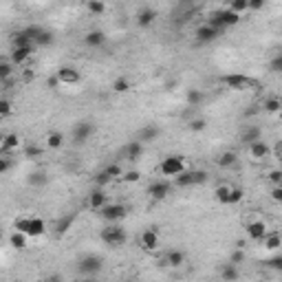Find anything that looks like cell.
I'll return each mask as SVG.
<instances>
[{
    "label": "cell",
    "mask_w": 282,
    "mask_h": 282,
    "mask_svg": "<svg viewBox=\"0 0 282 282\" xmlns=\"http://www.w3.org/2000/svg\"><path fill=\"white\" fill-rule=\"evenodd\" d=\"M236 161H238V157H236V152H231V150H227V152H223V154H220V157H218V165H220V168H231V165H234Z\"/></svg>",
    "instance_id": "36"
},
{
    "label": "cell",
    "mask_w": 282,
    "mask_h": 282,
    "mask_svg": "<svg viewBox=\"0 0 282 282\" xmlns=\"http://www.w3.org/2000/svg\"><path fill=\"white\" fill-rule=\"evenodd\" d=\"M220 82H223L227 88H231V91H251V88L260 86V82L258 80H253V77H249V75H242V73L223 75L220 77Z\"/></svg>",
    "instance_id": "3"
},
{
    "label": "cell",
    "mask_w": 282,
    "mask_h": 282,
    "mask_svg": "<svg viewBox=\"0 0 282 282\" xmlns=\"http://www.w3.org/2000/svg\"><path fill=\"white\" fill-rule=\"evenodd\" d=\"M27 238L29 236L27 234H22V231H18V229H14V234L9 236V242H11V247H16V249H27Z\"/></svg>",
    "instance_id": "32"
},
{
    "label": "cell",
    "mask_w": 282,
    "mask_h": 282,
    "mask_svg": "<svg viewBox=\"0 0 282 282\" xmlns=\"http://www.w3.org/2000/svg\"><path fill=\"white\" fill-rule=\"evenodd\" d=\"M141 154H143V143L139 139L126 143V148H124V159L126 161H139Z\"/></svg>",
    "instance_id": "20"
},
{
    "label": "cell",
    "mask_w": 282,
    "mask_h": 282,
    "mask_svg": "<svg viewBox=\"0 0 282 282\" xmlns=\"http://www.w3.org/2000/svg\"><path fill=\"white\" fill-rule=\"evenodd\" d=\"M187 128H190L192 132H201V130H205V128H207V121L203 119V117H194V119H190Z\"/></svg>",
    "instance_id": "42"
},
{
    "label": "cell",
    "mask_w": 282,
    "mask_h": 282,
    "mask_svg": "<svg viewBox=\"0 0 282 282\" xmlns=\"http://www.w3.org/2000/svg\"><path fill=\"white\" fill-rule=\"evenodd\" d=\"M104 172H106L110 179H121V176H124V170H121V165L119 163H110V165H106V168H104Z\"/></svg>",
    "instance_id": "41"
},
{
    "label": "cell",
    "mask_w": 282,
    "mask_h": 282,
    "mask_svg": "<svg viewBox=\"0 0 282 282\" xmlns=\"http://www.w3.org/2000/svg\"><path fill=\"white\" fill-rule=\"evenodd\" d=\"M55 77H58V82L64 86H75V84H80V80H82L80 71H77L75 66H60Z\"/></svg>",
    "instance_id": "13"
},
{
    "label": "cell",
    "mask_w": 282,
    "mask_h": 282,
    "mask_svg": "<svg viewBox=\"0 0 282 282\" xmlns=\"http://www.w3.org/2000/svg\"><path fill=\"white\" fill-rule=\"evenodd\" d=\"M278 150H280V154H282V141L278 143Z\"/></svg>",
    "instance_id": "55"
},
{
    "label": "cell",
    "mask_w": 282,
    "mask_h": 282,
    "mask_svg": "<svg viewBox=\"0 0 282 282\" xmlns=\"http://www.w3.org/2000/svg\"><path fill=\"white\" fill-rule=\"evenodd\" d=\"M139 245H141V249H143V251H157V249H159V245H161L159 231L154 229V227L143 229V231H141V236H139Z\"/></svg>",
    "instance_id": "11"
},
{
    "label": "cell",
    "mask_w": 282,
    "mask_h": 282,
    "mask_svg": "<svg viewBox=\"0 0 282 282\" xmlns=\"http://www.w3.org/2000/svg\"><path fill=\"white\" fill-rule=\"evenodd\" d=\"M14 229L31 236V238H38V236H42L47 231V223L38 216H20L14 220Z\"/></svg>",
    "instance_id": "1"
},
{
    "label": "cell",
    "mask_w": 282,
    "mask_h": 282,
    "mask_svg": "<svg viewBox=\"0 0 282 282\" xmlns=\"http://www.w3.org/2000/svg\"><path fill=\"white\" fill-rule=\"evenodd\" d=\"M262 110L269 115H278L282 113V97L280 95H269L262 99Z\"/></svg>",
    "instance_id": "24"
},
{
    "label": "cell",
    "mask_w": 282,
    "mask_h": 282,
    "mask_svg": "<svg viewBox=\"0 0 282 282\" xmlns=\"http://www.w3.org/2000/svg\"><path fill=\"white\" fill-rule=\"evenodd\" d=\"M238 22H240V14H236V11L229 9V7L214 11V14H209V18H207V25L216 27L218 31L227 29V27H236Z\"/></svg>",
    "instance_id": "2"
},
{
    "label": "cell",
    "mask_w": 282,
    "mask_h": 282,
    "mask_svg": "<svg viewBox=\"0 0 282 282\" xmlns=\"http://www.w3.org/2000/svg\"><path fill=\"white\" fill-rule=\"evenodd\" d=\"M99 238L106 242L108 247L117 249V247H124V245H126V240H128V234H126V229L119 227V225H108V227L102 229Z\"/></svg>",
    "instance_id": "5"
},
{
    "label": "cell",
    "mask_w": 282,
    "mask_h": 282,
    "mask_svg": "<svg viewBox=\"0 0 282 282\" xmlns=\"http://www.w3.org/2000/svg\"><path fill=\"white\" fill-rule=\"evenodd\" d=\"M33 49L36 47H14L11 49V62L16 66H22L25 62H29L33 55Z\"/></svg>",
    "instance_id": "17"
},
{
    "label": "cell",
    "mask_w": 282,
    "mask_h": 282,
    "mask_svg": "<svg viewBox=\"0 0 282 282\" xmlns=\"http://www.w3.org/2000/svg\"><path fill=\"white\" fill-rule=\"evenodd\" d=\"M22 154H25V159H36V157H40L42 154V148L38 146V143H33V141H27L25 146H22Z\"/></svg>",
    "instance_id": "33"
},
{
    "label": "cell",
    "mask_w": 282,
    "mask_h": 282,
    "mask_svg": "<svg viewBox=\"0 0 282 282\" xmlns=\"http://www.w3.org/2000/svg\"><path fill=\"white\" fill-rule=\"evenodd\" d=\"M110 88H113L115 93H128L130 91V80H128V77H117Z\"/></svg>",
    "instance_id": "37"
},
{
    "label": "cell",
    "mask_w": 282,
    "mask_h": 282,
    "mask_svg": "<svg viewBox=\"0 0 282 282\" xmlns=\"http://www.w3.org/2000/svg\"><path fill=\"white\" fill-rule=\"evenodd\" d=\"M262 245L267 251H278L282 247V234H278V231H267L262 238Z\"/></svg>",
    "instance_id": "25"
},
{
    "label": "cell",
    "mask_w": 282,
    "mask_h": 282,
    "mask_svg": "<svg viewBox=\"0 0 282 282\" xmlns=\"http://www.w3.org/2000/svg\"><path fill=\"white\" fill-rule=\"evenodd\" d=\"M269 71L273 75H282V53H275L271 60H269Z\"/></svg>",
    "instance_id": "38"
},
{
    "label": "cell",
    "mask_w": 282,
    "mask_h": 282,
    "mask_svg": "<svg viewBox=\"0 0 282 282\" xmlns=\"http://www.w3.org/2000/svg\"><path fill=\"white\" fill-rule=\"evenodd\" d=\"M269 181H271L273 185H280V183H282V172H280V170H273V172H269Z\"/></svg>",
    "instance_id": "54"
},
{
    "label": "cell",
    "mask_w": 282,
    "mask_h": 282,
    "mask_svg": "<svg viewBox=\"0 0 282 282\" xmlns=\"http://www.w3.org/2000/svg\"><path fill=\"white\" fill-rule=\"evenodd\" d=\"M183 170H185V159L181 157V154H168V157H163L161 163H159V174L170 176V179L179 176Z\"/></svg>",
    "instance_id": "4"
},
{
    "label": "cell",
    "mask_w": 282,
    "mask_h": 282,
    "mask_svg": "<svg viewBox=\"0 0 282 282\" xmlns=\"http://www.w3.org/2000/svg\"><path fill=\"white\" fill-rule=\"evenodd\" d=\"M264 264H267L269 269H273V271H282V253H278V256L269 258V260H264Z\"/></svg>",
    "instance_id": "44"
},
{
    "label": "cell",
    "mask_w": 282,
    "mask_h": 282,
    "mask_svg": "<svg viewBox=\"0 0 282 282\" xmlns=\"http://www.w3.org/2000/svg\"><path fill=\"white\" fill-rule=\"evenodd\" d=\"M238 264H234V262H227V264H223V269H220V278L223 280H238Z\"/></svg>",
    "instance_id": "31"
},
{
    "label": "cell",
    "mask_w": 282,
    "mask_h": 282,
    "mask_svg": "<svg viewBox=\"0 0 282 282\" xmlns=\"http://www.w3.org/2000/svg\"><path fill=\"white\" fill-rule=\"evenodd\" d=\"M53 40H55V38H53V33L44 29V31L40 33V36H38V40H36V47H51V44H53Z\"/></svg>",
    "instance_id": "40"
},
{
    "label": "cell",
    "mask_w": 282,
    "mask_h": 282,
    "mask_svg": "<svg viewBox=\"0 0 282 282\" xmlns=\"http://www.w3.org/2000/svg\"><path fill=\"white\" fill-rule=\"evenodd\" d=\"M245 229H247V236H249L251 240H262L264 234H267V223H264V220H249Z\"/></svg>",
    "instance_id": "18"
},
{
    "label": "cell",
    "mask_w": 282,
    "mask_h": 282,
    "mask_svg": "<svg viewBox=\"0 0 282 282\" xmlns=\"http://www.w3.org/2000/svg\"><path fill=\"white\" fill-rule=\"evenodd\" d=\"M245 192L242 187H231V185H218L214 190V198L220 203V205H236V203L242 201Z\"/></svg>",
    "instance_id": "6"
},
{
    "label": "cell",
    "mask_w": 282,
    "mask_h": 282,
    "mask_svg": "<svg viewBox=\"0 0 282 282\" xmlns=\"http://www.w3.org/2000/svg\"><path fill=\"white\" fill-rule=\"evenodd\" d=\"M11 110H14V108H11V102H9V99H7V97L0 99V117L7 119L9 115H11Z\"/></svg>",
    "instance_id": "45"
},
{
    "label": "cell",
    "mask_w": 282,
    "mask_h": 282,
    "mask_svg": "<svg viewBox=\"0 0 282 282\" xmlns=\"http://www.w3.org/2000/svg\"><path fill=\"white\" fill-rule=\"evenodd\" d=\"M203 99H205V93H203L201 88H187V93H185L187 106H201Z\"/></svg>",
    "instance_id": "29"
},
{
    "label": "cell",
    "mask_w": 282,
    "mask_h": 282,
    "mask_svg": "<svg viewBox=\"0 0 282 282\" xmlns=\"http://www.w3.org/2000/svg\"><path fill=\"white\" fill-rule=\"evenodd\" d=\"M44 183H47V176H44L42 172H33V174H29V185L40 187V185H44Z\"/></svg>",
    "instance_id": "46"
},
{
    "label": "cell",
    "mask_w": 282,
    "mask_h": 282,
    "mask_svg": "<svg viewBox=\"0 0 282 282\" xmlns=\"http://www.w3.org/2000/svg\"><path fill=\"white\" fill-rule=\"evenodd\" d=\"M110 181H113V179H110V176L106 174V172H104V170H102V172H99L97 174V179H95V183L99 185V187H104V185H108L110 183Z\"/></svg>",
    "instance_id": "51"
},
{
    "label": "cell",
    "mask_w": 282,
    "mask_h": 282,
    "mask_svg": "<svg viewBox=\"0 0 282 282\" xmlns=\"http://www.w3.org/2000/svg\"><path fill=\"white\" fill-rule=\"evenodd\" d=\"M227 3H231V0H227Z\"/></svg>",
    "instance_id": "56"
},
{
    "label": "cell",
    "mask_w": 282,
    "mask_h": 282,
    "mask_svg": "<svg viewBox=\"0 0 282 282\" xmlns=\"http://www.w3.org/2000/svg\"><path fill=\"white\" fill-rule=\"evenodd\" d=\"M44 146L49 148V150H60V148L64 146V135L60 130H53L47 135V139H44Z\"/></svg>",
    "instance_id": "27"
},
{
    "label": "cell",
    "mask_w": 282,
    "mask_h": 282,
    "mask_svg": "<svg viewBox=\"0 0 282 282\" xmlns=\"http://www.w3.org/2000/svg\"><path fill=\"white\" fill-rule=\"evenodd\" d=\"M141 179V174L137 172V170H130V172H124V176H121V181L124 183H137V181Z\"/></svg>",
    "instance_id": "47"
},
{
    "label": "cell",
    "mask_w": 282,
    "mask_h": 282,
    "mask_svg": "<svg viewBox=\"0 0 282 282\" xmlns=\"http://www.w3.org/2000/svg\"><path fill=\"white\" fill-rule=\"evenodd\" d=\"M9 168H11V159L7 157V154H5V157L0 159V174H7Z\"/></svg>",
    "instance_id": "52"
},
{
    "label": "cell",
    "mask_w": 282,
    "mask_h": 282,
    "mask_svg": "<svg viewBox=\"0 0 282 282\" xmlns=\"http://www.w3.org/2000/svg\"><path fill=\"white\" fill-rule=\"evenodd\" d=\"M18 146H20L18 132H7V135H3V141H0V150H3V154H7L11 150H18Z\"/></svg>",
    "instance_id": "22"
},
{
    "label": "cell",
    "mask_w": 282,
    "mask_h": 282,
    "mask_svg": "<svg viewBox=\"0 0 282 282\" xmlns=\"http://www.w3.org/2000/svg\"><path fill=\"white\" fill-rule=\"evenodd\" d=\"M86 9L93 16H102V14H106V3L104 0H86Z\"/></svg>",
    "instance_id": "34"
},
{
    "label": "cell",
    "mask_w": 282,
    "mask_h": 282,
    "mask_svg": "<svg viewBox=\"0 0 282 282\" xmlns=\"http://www.w3.org/2000/svg\"><path fill=\"white\" fill-rule=\"evenodd\" d=\"M207 181L205 170H183L179 176H174V185L179 187H192V185H201Z\"/></svg>",
    "instance_id": "7"
},
{
    "label": "cell",
    "mask_w": 282,
    "mask_h": 282,
    "mask_svg": "<svg viewBox=\"0 0 282 282\" xmlns=\"http://www.w3.org/2000/svg\"><path fill=\"white\" fill-rule=\"evenodd\" d=\"M95 135V124L93 121H77L71 130V139H73L75 146H84V143Z\"/></svg>",
    "instance_id": "8"
},
{
    "label": "cell",
    "mask_w": 282,
    "mask_h": 282,
    "mask_svg": "<svg viewBox=\"0 0 282 282\" xmlns=\"http://www.w3.org/2000/svg\"><path fill=\"white\" fill-rule=\"evenodd\" d=\"M99 214H102V218L108 220V223H117V220H124L128 216V207L121 205V203H108L104 209H99Z\"/></svg>",
    "instance_id": "10"
},
{
    "label": "cell",
    "mask_w": 282,
    "mask_h": 282,
    "mask_svg": "<svg viewBox=\"0 0 282 282\" xmlns=\"http://www.w3.org/2000/svg\"><path fill=\"white\" fill-rule=\"evenodd\" d=\"M218 36H220V31L216 29V27H212V25H201L198 29L194 31V38H196V42H201V44H212L214 40H218Z\"/></svg>",
    "instance_id": "15"
},
{
    "label": "cell",
    "mask_w": 282,
    "mask_h": 282,
    "mask_svg": "<svg viewBox=\"0 0 282 282\" xmlns=\"http://www.w3.org/2000/svg\"><path fill=\"white\" fill-rule=\"evenodd\" d=\"M159 135H161V128H159V126L146 124V126H143V128L139 130V141H141V143H150V141L157 139Z\"/></svg>",
    "instance_id": "26"
},
{
    "label": "cell",
    "mask_w": 282,
    "mask_h": 282,
    "mask_svg": "<svg viewBox=\"0 0 282 282\" xmlns=\"http://www.w3.org/2000/svg\"><path fill=\"white\" fill-rule=\"evenodd\" d=\"M247 152H249V159L251 161H264V159L271 154V148L267 146V141H262V139H258V141H253L247 146Z\"/></svg>",
    "instance_id": "14"
},
{
    "label": "cell",
    "mask_w": 282,
    "mask_h": 282,
    "mask_svg": "<svg viewBox=\"0 0 282 282\" xmlns=\"http://www.w3.org/2000/svg\"><path fill=\"white\" fill-rule=\"evenodd\" d=\"M88 207L91 209H95V212H99V209H104L108 205V194L106 192L102 190V187H97L95 192H91V194H88Z\"/></svg>",
    "instance_id": "16"
},
{
    "label": "cell",
    "mask_w": 282,
    "mask_h": 282,
    "mask_svg": "<svg viewBox=\"0 0 282 282\" xmlns=\"http://www.w3.org/2000/svg\"><path fill=\"white\" fill-rule=\"evenodd\" d=\"M269 0H249V9L251 11H260V9H264V5H267Z\"/></svg>",
    "instance_id": "53"
},
{
    "label": "cell",
    "mask_w": 282,
    "mask_h": 282,
    "mask_svg": "<svg viewBox=\"0 0 282 282\" xmlns=\"http://www.w3.org/2000/svg\"><path fill=\"white\" fill-rule=\"evenodd\" d=\"M227 5H229V9L236 11V14H242V11L249 9V0H231V3H227Z\"/></svg>",
    "instance_id": "43"
},
{
    "label": "cell",
    "mask_w": 282,
    "mask_h": 282,
    "mask_svg": "<svg viewBox=\"0 0 282 282\" xmlns=\"http://www.w3.org/2000/svg\"><path fill=\"white\" fill-rule=\"evenodd\" d=\"M258 139H262V130L258 128V126H247L245 132H242V137H240V141L245 143V146H249V143L258 141Z\"/></svg>",
    "instance_id": "28"
},
{
    "label": "cell",
    "mask_w": 282,
    "mask_h": 282,
    "mask_svg": "<svg viewBox=\"0 0 282 282\" xmlns=\"http://www.w3.org/2000/svg\"><path fill=\"white\" fill-rule=\"evenodd\" d=\"M269 196H271L273 203H280L282 205V185H273L271 192H269Z\"/></svg>",
    "instance_id": "50"
},
{
    "label": "cell",
    "mask_w": 282,
    "mask_h": 282,
    "mask_svg": "<svg viewBox=\"0 0 282 282\" xmlns=\"http://www.w3.org/2000/svg\"><path fill=\"white\" fill-rule=\"evenodd\" d=\"M75 223V216L73 214H66V216H62L58 220V223H55V234L58 236H62V234H66V231L71 229V225Z\"/></svg>",
    "instance_id": "30"
},
{
    "label": "cell",
    "mask_w": 282,
    "mask_h": 282,
    "mask_svg": "<svg viewBox=\"0 0 282 282\" xmlns=\"http://www.w3.org/2000/svg\"><path fill=\"white\" fill-rule=\"evenodd\" d=\"M14 47H36V44H33V40L29 36H27V31L22 29L18 33H14Z\"/></svg>",
    "instance_id": "35"
},
{
    "label": "cell",
    "mask_w": 282,
    "mask_h": 282,
    "mask_svg": "<svg viewBox=\"0 0 282 282\" xmlns=\"http://www.w3.org/2000/svg\"><path fill=\"white\" fill-rule=\"evenodd\" d=\"M229 262H234V264H240V262H245V251H242V247H238L236 251H231V256H229Z\"/></svg>",
    "instance_id": "48"
},
{
    "label": "cell",
    "mask_w": 282,
    "mask_h": 282,
    "mask_svg": "<svg viewBox=\"0 0 282 282\" xmlns=\"http://www.w3.org/2000/svg\"><path fill=\"white\" fill-rule=\"evenodd\" d=\"M14 62H9V60H3L0 62V80L3 82H7L11 75H14V66H11Z\"/></svg>",
    "instance_id": "39"
},
{
    "label": "cell",
    "mask_w": 282,
    "mask_h": 282,
    "mask_svg": "<svg viewBox=\"0 0 282 282\" xmlns=\"http://www.w3.org/2000/svg\"><path fill=\"white\" fill-rule=\"evenodd\" d=\"M170 192H172V183L170 181H154V183L148 185V196L152 198V201H163V198L170 196Z\"/></svg>",
    "instance_id": "12"
},
{
    "label": "cell",
    "mask_w": 282,
    "mask_h": 282,
    "mask_svg": "<svg viewBox=\"0 0 282 282\" xmlns=\"http://www.w3.org/2000/svg\"><path fill=\"white\" fill-rule=\"evenodd\" d=\"M25 31H27V36H29V38H31V40H33V44H36V40H38V36H40V33H42L44 29H42V27H36V25H31V27H27V29H25Z\"/></svg>",
    "instance_id": "49"
},
{
    "label": "cell",
    "mask_w": 282,
    "mask_h": 282,
    "mask_svg": "<svg viewBox=\"0 0 282 282\" xmlns=\"http://www.w3.org/2000/svg\"><path fill=\"white\" fill-rule=\"evenodd\" d=\"M185 262V253L181 249H172L165 253V258L161 260V267H181Z\"/></svg>",
    "instance_id": "23"
},
{
    "label": "cell",
    "mask_w": 282,
    "mask_h": 282,
    "mask_svg": "<svg viewBox=\"0 0 282 282\" xmlns=\"http://www.w3.org/2000/svg\"><path fill=\"white\" fill-rule=\"evenodd\" d=\"M154 20H157V11L152 7H143L137 14V27H141V29H148L150 25H154Z\"/></svg>",
    "instance_id": "21"
},
{
    "label": "cell",
    "mask_w": 282,
    "mask_h": 282,
    "mask_svg": "<svg viewBox=\"0 0 282 282\" xmlns=\"http://www.w3.org/2000/svg\"><path fill=\"white\" fill-rule=\"evenodd\" d=\"M102 267H104V260L99 256H95V253H88V256H84L77 262V269H80L82 275H97L102 271Z\"/></svg>",
    "instance_id": "9"
},
{
    "label": "cell",
    "mask_w": 282,
    "mask_h": 282,
    "mask_svg": "<svg viewBox=\"0 0 282 282\" xmlns=\"http://www.w3.org/2000/svg\"><path fill=\"white\" fill-rule=\"evenodd\" d=\"M84 44L88 49H99L106 44V33H104L102 29H91L84 36Z\"/></svg>",
    "instance_id": "19"
}]
</instances>
